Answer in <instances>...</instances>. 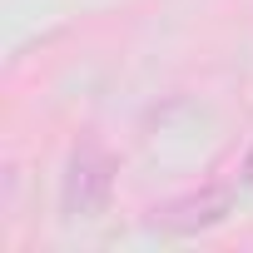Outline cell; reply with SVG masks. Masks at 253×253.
<instances>
[{"label":"cell","mask_w":253,"mask_h":253,"mask_svg":"<svg viewBox=\"0 0 253 253\" xmlns=\"http://www.w3.org/2000/svg\"><path fill=\"white\" fill-rule=\"evenodd\" d=\"M228 209H233V184H204L194 194H179V199L149 209L154 213L149 228H159V233H199V228L223 223Z\"/></svg>","instance_id":"cell-2"},{"label":"cell","mask_w":253,"mask_h":253,"mask_svg":"<svg viewBox=\"0 0 253 253\" xmlns=\"http://www.w3.org/2000/svg\"><path fill=\"white\" fill-rule=\"evenodd\" d=\"M238 179H243V184H253V149L243 154V169H238Z\"/></svg>","instance_id":"cell-3"},{"label":"cell","mask_w":253,"mask_h":253,"mask_svg":"<svg viewBox=\"0 0 253 253\" xmlns=\"http://www.w3.org/2000/svg\"><path fill=\"white\" fill-rule=\"evenodd\" d=\"M114 154L99 144V139H80L65 159V179H60V209L70 223H89L109 209L114 199Z\"/></svg>","instance_id":"cell-1"}]
</instances>
